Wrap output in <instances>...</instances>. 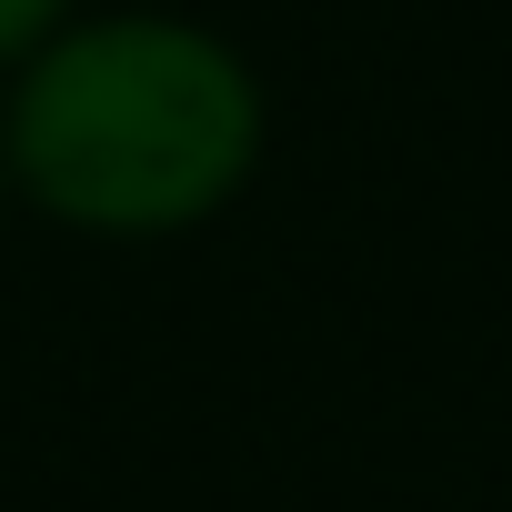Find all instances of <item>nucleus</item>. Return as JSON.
Returning <instances> with one entry per match:
<instances>
[{
	"label": "nucleus",
	"mask_w": 512,
	"mask_h": 512,
	"mask_svg": "<svg viewBox=\"0 0 512 512\" xmlns=\"http://www.w3.org/2000/svg\"><path fill=\"white\" fill-rule=\"evenodd\" d=\"M251 151H262V91L191 21L51 31L21 61L0 121V181L101 241L211 221L241 191Z\"/></svg>",
	"instance_id": "f257e3e1"
},
{
	"label": "nucleus",
	"mask_w": 512,
	"mask_h": 512,
	"mask_svg": "<svg viewBox=\"0 0 512 512\" xmlns=\"http://www.w3.org/2000/svg\"><path fill=\"white\" fill-rule=\"evenodd\" d=\"M71 0H0V61H31L51 31H61Z\"/></svg>",
	"instance_id": "f03ea898"
}]
</instances>
